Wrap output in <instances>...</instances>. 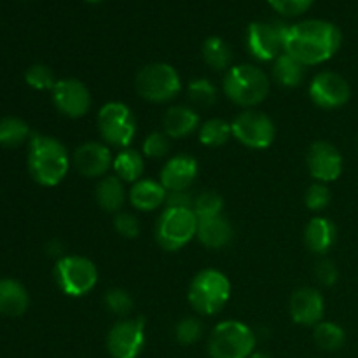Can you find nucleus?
Masks as SVG:
<instances>
[{
  "label": "nucleus",
  "mask_w": 358,
  "mask_h": 358,
  "mask_svg": "<svg viewBox=\"0 0 358 358\" xmlns=\"http://www.w3.org/2000/svg\"><path fill=\"white\" fill-rule=\"evenodd\" d=\"M341 30L331 21L306 20L289 27L285 52L304 66L329 62L341 48Z\"/></svg>",
  "instance_id": "1"
},
{
  "label": "nucleus",
  "mask_w": 358,
  "mask_h": 358,
  "mask_svg": "<svg viewBox=\"0 0 358 358\" xmlns=\"http://www.w3.org/2000/svg\"><path fill=\"white\" fill-rule=\"evenodd\" d=\"M70 168L66 147L55 136L35 135L28 147V171L38 185L55 187L66 177Z\"/></svg>",
  "instance_id": "2"
},
{
  "label": "nucleus",
  "mask_w": 358,
  "mask_h": 358,
  "mask_svg": "<svg viewBox=\"0 0 358 358\" xmlns=\"http://www.w3.org/2000/svg\"><path fill=\"white\" fill-rule=\"evenodd\" d=\"M269 77L261 66L252 63L233 65L226 72L222 90L227 100L243 108H254L261 105L269 94Z\"/></svg>",
  "instance_id": "3"
},
{
  "label": "nucleus",
  "mask_w": 358,
  "mask_h": 358,
  "mask_svg": "<svg viewBox=\"0 0 358 358\" xmlns=\"http://www.w3.org/2000/svg\"><path fill=\"white\" fill-rule=\"evenodd\" d=\"M231 297V282L219 269H201L191 280L187 299L201 317H215L226 308Z\"/></svg>",
  "instance_id": "4"
},
{
  "label": "nucleus",
  "mask_w": 358,
  "mask_h": 358,
  "mask_svg": "<svg viewBox=\"0 0 358 358\" xmlns=\"http://www.w3.org/2000/svg\"><path fill=\"white\" fill-rule=\"evenodd\" d=\"M135 90L140 98L150 103H166L178 96L182 79L170 63H149L136 73Z\"/></svg>",
  "instance_id": "5"
},
{
  "label": "nucleus",
  "mask_w": 358,
  "mask_h": 358,
  "mask_svg": "<svg viewBox=\"0 0 358 358\" xmlns=\"http://www.w3.org/2000/svg\"><path fill=\"white\" fill-rule=\"evenodd\" d=\"M257 339L254 331L240 320H226L212 329L208 338V355L212 358H248L254 353Z\"/></svg>",
  "instance_id": "6"
},
{
  "label": "nucleus",
  "mask_w": 358,
  "mask_h": 358,
  "mask_svg": "<svg viewBox=\"0 0 358 358\" xmlns=\"http://www.w3.org/2000/svg\"><path fill=\"white\" fill-rule=\"evenodd\" d=\"M98 133L103 143L117 149H128L136 136V117L122 101H108L98 110Z\"/></svg>",
  "instance_id": "7"
},
{
  "label": "nucleus",
  "mask_w": 358,
  "mask_h": 358,
  "mask_svg": "<svg viewBox=\"0 0 358 358\" xmlns=\"http://www.w3.org/2000/svg\"><path fill=\"white\" fill-rule=\"evenodd\" d=\"M198 222L194 210L164 208L156 222V241L166 252L180 250L194 240Z\"/></svg>",
  "instance_id": "8"
},
{
  "label": "nucleus",
  "mask_w": 358,
  "mask_h": 358,
  "mask_svg": "<svg viewBox=\"0 0 358 358\" xmlns=\"http://www.w3.org/2000/svg\"><path fill=\"white\" fill-rule=\"evenodd\" d=\"M58 289L69 297L87 296L98 283V269L83 255H65L55 266Z\"/></svg>",
  "instance_id": "9"
},
{
  "label": "nucleus",
  "mask_w": 358,
  "mask_h": 358,
  "mask_svg": "<svg viewBox=\"0 0 358 358\" xmlns=\"http://www.w3.org/2000/svg\"><path fill=\"white\" fill-rule=\"evenodd\" d=\"M231 128H233V138L254 150L268 149L276 138V126L273 119L255 108L240 112L231 122Z\"/></svg>",
  "instance_id": "10"
},
{
  "label": "nucleus",
  "mask_w": 358,
  "mask_h": 358,
  "mask_svg": "<svg viewBox=\"0 0 358 358\" xmlns=\"http://www.w3.org/2000/svg\"><path fill=\"white\" fill-rule=\"evenodd\" d=\"M289 24L282 21H255L248 24L247 49L257 62H275L285 52Z\"/></svg>",
  "instance_id": "11"
},
{
  "label": "nucleus",
  "mask_w": 358,
  "mask_h": 358,
  "mask_svg": "<svg viewBox=\"0 0 358 358\" xmlns=\"http://www.w3.org/2000/svg\"><path fill=\"white\" fill-rule=\"evenodd\" d=\"M145 346V320L122 318L107 334V352L112 358H138Z\"/></svg>",
  "instance_id": "12"
},
{
  "label": "nucleus",
  "mask_w": 358,
  "mask_h": 358,
  "mask_svg": "<svg viewBox=\"0 0 358 358\" xmlns=\"http://www.w3.org/2000/svg\"><path fill=\"white\" fill-rule=\"evenodd\" d=\"M52 103L56 110L65 117L79 119L91 110V93L86 84L73 77L56 80L55 87L51 90Z\"/></svg>",
  "instance_id": "13"
},
{
  "label": "nucleus",
  "mask_w": 358,
  "mask_h": 358,
  "mask_svg": "<svg viewBox=\"0 0 358 358\" xmlns=\"http://www.w3.org/2000/svg\"><path fill=\"white\" fill-rule=\"evenodd\" d=\"M308 93L317 107L332 110V108H339L348 103L350 96H352V87L345 77L327 70V72H320L313 77Z\"/></svg>",
  "instance_id": "14"
},
{
  "label": "nucleus",
  "mask_w": 358,
  "mask_h": 358,
  "mask_svg": "<svg viewBox=\"0 0 358 358\" xmlns=\"http://www.w3.org/2000/svg\"><path fill=\"white\" fill-rule=\"evenodd\" d=\"M306 164L308 171L315 178V182H322V184L338 180L343 173L341 152L338 150V147L325 142V140L311 143L306 154Z\"/></svg>",
  "instance_id": "15"
},
{
  "label": "nucleus",
  "mask_w": 358,
  "mask_h": 358,
  "mask_svg": "<svg viewBox=\"0 0 358 358\" xmlns=\"http://www.w3.org/2000/svg\"><path fill=\"white\" fill-rule=\"evenodd\" d=\"M114 164L110 147L103 142H86L73 152V166L86 178H103Z\"/></svg>",
  "instance_id": "16"
},
{
  "label": "nucleus",
  "mask_w": 358,
  "mask_h": 358,
  "mask_svg": "<svg viewBox=\"0 0 358 358\" xmlns=\"http://www.w3.org/2000/svg\"><path fill=\"white\" fill-rule=\"evenodd\" d=\"M290 317L297 325L315 327L320 324L325 313L324 296L313 287H301L290 296Z\"/></svg>",
  "instance_id": "17"
},
{
  "label": "nucleus",
  "mask_w": 358,
  "mask_h": 358,
  "mask_svg": "<svg viewBox=\"0 0 358 358\" xmlns=\"http://www.w3.org/2000/svg\"><path fill=\"white\" fill-rule=\"evenodd\" d=\"M198 161L189 154H178L170 157L161 168L159 182L168 192L189 191L192 182L198 177Z\"/></svg>",
  "instance_id": "18"
},
{
  "label": "nucleus",
  "mask_w": 358,
  "mask_h": 358,
  "mask_svg": "<svg viewBox=\"0 0 358 358\" xmlns=\"http://www.w3.org/2000/svg\"><path fill=\"white\" fill-rule=\"evenodd\" d=\"M201 122L196 110L187 105H175L166 110L163 117V133L168 138H187L198 131Z\"/></svg>",
  "instance_id": "19"
},
{
  "label": "nucleus",
  "mask_w": 358,
  "mask_h": 358,
  "mask_svg": "<svg viewBox=\"0 0 358 358\" xmlns=\"http://www.w3.org/2000/svg\"><path fill=\"white\" fill-rule=\"evenodd\" d=\"M166 196L168 191L163 187V184L152 178H140L128 192L129 203L138 212H152L159 208L166 203Z\"/></svg>",
  "instance_id": "20"
},
{
  "label": "nucleus",
  "mask_w": 358,
  "mask_h": 358,
  "mask_svg": "<svg viewBox=\"0 0 358 358\" xmlns=\"http://www.w3.org/2000/svg\"><path fill=\"white\" fill-rule=\"evenodd\" d=\"M233 226L229 220L224 215L210 217V219H199L198 222V238L201 245L212 250H219V248L227 247L233 240Z\"/></svg>",
  "instance_id": "21"
},
{
  "label": "nucleus",
  "mask_w": 358,
  "mask_h": 358,
  "mask_svg": "<svg viewBox=\"0 0 358 358\" xmlns=\"http://www.w3.org/2000/svg\"><path fill=\"white\" fill-rule=\"evenodd\" d=\"M338 229L327 217H313L304 229V241L313 254L324 255L334 247Z\"/></svg>",
  "instance_id": "22"
},
{
  "label": "nucleus",
  "mask_w": 358,
  "mask_h": 358,
  "mask_svg": "<svg viewBox=\"0 0 358 358\" xmlns=\"http://www.w3.org/2000/svg\"><path fill=\"white\" fill-rule=\"evenodd\" d=\"M94 198H96L98 206L107 213H119L122 212L128 192H126L124 182L115 175H107L101 178L96 184V191H94Z\"/></svg>",
  "instance_id": "23"
},
{
  "label": "nucleus",
  "mask_w": 358,
  "mask_h": 358,
  "mask_svg": "<svg viewBox=\"0 0 358 358\" xmlns=\"http://www.w3.org/2000/svg\"><path fill=\"white\" fill-rule=\"evenodd\" d=\"M30 297L27 289L13 278H0V315L16 318L28 310Z\"/></svg>",
  "instance_id": "24"
},
{
  "label": "nucleus",
  "mask_w": 358,
  "mask_h": 358,
  "mask_svg": "<svg viewBox=\"0 0 358 358\" xmlns=\"http://www.w3.org/2000/svg\"><path fill=\"white\" fill-rule=\"evenodd\" d=\"M114 175L121 178L122 182L135 184L140 180L143 173V156L135 149H122L119 150L117 156L114 157Z\"/></svg>",
  "instance_id": "25"
},
{
  "label": "nucleus",
  "mask_w": 358,
  "mask_h": 358,
  "mask_svg": "<svg viewBox=\"0 0 358 358\" xmlns=\"http://www.w3.org/2000/svg\"><path fill=\"white\" fill-rule=\"evenodd\" d=\"M304 69L303 63L283 52L273 62V79L283 87H297L304 80Z\"/></svg>",
  "instance_id": "26"
},
{
  "label": "nucleus",
  "mask_w": 358,
  "mask_h": 358,
  "mask_svg": "<svg viewBox=\"0 0 358 358\" xmlns=\"http://www.w3.org/2000/svg\"><path fill=\"white\" fill-rule=\"evenodd\" d=\"M203 62L213 70H229L231 62H233V51L229 44L222 37H208L201 45Z\"/></svg>",
  "instance_id": "27"
},
{
  "label": "nucleus",
  "mask_w": 358,
  "mask_h": 358,
  "mask_svg": "<svg viewBox=\"0 0 358 358\" xmlns=\"http://www.w3.org/2000/svg\"><path fill=\"white\" fill-rule=\"evenodd\" d=\"M313 339L324 352H338L345 346L346 334L341 325L334 322H320L313 329Z\"/></svg>",
  "instance_id": "28"
},
{
  "label": "nucleus",
  "mask_w": 358,
  "mask_h": 358,
  "mask_svg": "<svg viewBox=\"0 0 358 358\" xmlns=\"http://www.w3.org/2000/svg\"><path fill=\"white\" fill-rule=\"evenodd\" d=\"M198 135L199 142L205 147H222L233 136V128H231V122L220 117H213L199 126Z\"/></svg>",
  "instance_id": "29"
},
{
  "label": "nucleus",
  "mask_w": 358,
  "mask_h": 358,
  "mask_svg": "<svg viewBox=\"0 0 358 358\" xmlns=\"http://www.w3.org/2000/svg\"><path fill=\"white\" fill-rule=\"evenodd\" d=\"M30 136V128L20 117L0 119V145L6 149H16L23 145Z\"/></svg>",
  "instance_id": "30"
},
{
  "label": "nucleus",
  "mask_w": 358,
  "mask_h": 358,
  "mask_svg": "<svg viewBox=\"0 0 358 358\" xmlns=\"http://www.w3.org/2000/svg\"><path fill=\"white\" fill-rule=\"evenodd\" d=\"M187 98L194 107H212L217 101V87L205 77L192 79L187 86Z\"/></svg>",
  "instance_id": "31"
},
{
  "label": "nucleus",
  "mask_w": 358,
  "mask_h": 358,
  "mask_svg": "<svg viewBox=\"0 0 358 358\" xmlns=\"http://www.w3.org/2000/svg\"><path fill=\"white\" fill-rule=\"evenodd\" d=\"M222 208L224 199L215 191H205L198 194L194 198V205H192V210H194L198 219H210V217L222 215Z\"/></svg>",
  "instance_id": "32"
},
{
  "label": "nucleus",
  "mask_w": 358,
  "mask_h": 358,
  "mask_svg": "<svg viewBox=\"0 0 358 358\" xmlns=\"http://www.w3.org/2000/svg\"><path fill=\"white\" fill-rule=\"evenodd\" d=\"M175 339L182 346H191L198 343L203 336V322L196 317H185L175 325Z\"/></svg>",
  "instance_id": "33"
},
{
  "label": "nucleus",
  "mask_w": 358,
  "mask_h": 358,
  "mask_svg": "<svg viewBox=\"0 0 358 358\" xmlns=\"http://www.w3.org/2000/svg\"><path fill=\"white\" fill-rule=\"evenodd\" d=\"M103 304L110 313L117 317H128L133 310V297L124 289H110L105 292Z\"/></svg>",
  "instance_id": "34"
},
{
  "label": "nucleus",
  "mask_w": 358,
  "mask_h": 358,
  "mask_svg": "<svg viewBox=\"0 0 358 358\" xmlns=\"http://www.w3.org/2000/svg\"><path fill=\"white\" fill-rule=\"evenodd\" d=\"M24 80H27L28 86L34 87V90L37 91L52 90L56 84V77L55 73H52V70L49 69V66L41 65V63L31 65L30 69L27 70V73H24Z\"/></svg>",
  "instance_id": "35"
},
{
  "label": "nucleus",
  "mask_w": 358,
  "mask_h": 358,
  "mask_svg": "<svg viewBox=\"0 0 358 358\" xmlns=\"http://www.w3.org/2000/svg\"><path fill=\"white\" fill-rule=\"evenodd\" d=\"M331 189L327 187V184H322V182H313L308 187L306 196H304L306 206L311 212H322V210H325L331 205Z\"/></svg>",
  "instance_id": "36"
},
{
  "label": "nucleus",
  "mask_w": 358,
  "mask_h": 358,
  "mask_svg": "<svg viewBox=\"0 0 358 358\" xmlns=\"http://www.w3.org/2000/svg\"><path fill=\"white\" fill-rule=\"evenodd\" d=\"M142 152L150 159H161L170 152V138L163 131H154L145 136L142 143Z\"/></svg>",
  "instance_id": "37"
},
{
  "label": "nucleus",
  "mask_w": 358,
  "mask_h": 358,
  "mask_svg": "<svg viewBox=\"0 0 358 358\" xmlns=\"http://www.w3.org/2000/svg\"><path fill=\"white\" fill-rule=\"evenodd\" d=\"M114 229L121 234L122 238H133L138 236L140 233V222L133 213L129 212H119L114 217Z\"/></svg>",
  "instance_id": "38"
},
{
  "label": "nucleus",
  "mask_w": 358,
  "mask_h": 358,
  "mask_svg": "<svg viewBox=\"0 0 358 358\" xmlns=\"http://www.w3.org/2000/svg\"><path fill=\"white\" fill-rule=\"evenodd\" d=\"M268 2L282 16H301L310 9L315 0H268Z\"/></svg>",
  "instance_id": "39"
},
{
  "label": "nucleus",
  "mask_w": 358,
  "mask_h": 358,
  "mask_svg": "<svg viewBox=\"0 0 358 358\" xmlns=\"http://www.w3.org/2000/svg\"><path fill=\"white\" fill-rule=\"evenodd\" d=\"M315 278H317V282L320 283L322 287H332L338 283L339 271L331 259H322V261L315 266Z\"/></svg>",
  "instance_id": "40"
},
{
  "label": "nucleus",
  "mask_w": 358,
  "mask_h": 358,
  "mask_svg": "<svg viewBox=\"0 0 358 358\" xmlns=\"http://www.w3.org/2000/svg\"><path fill=\"white\" fill-rule=\"evenodd\" d=\"M166 208H191L194 205V198L189 191H173L166 196Z\"/></svg>",
  "instance_id": "41"
},
{
  "label": "nucleus",
  "mask_w": 358,
  "mask_h": 358,
  "mask_svg": "<svg viewBox=\"0 0 358 358\" xmlns=\"http://www.w3.org/2000/svg\"><path fill=\"white\" fill-rule=\"evenodd\" d=\"M248 358H271V357L266 355V353H255V352H254Z\"/></svg>",
  "instance_id": "42"
},
{
  "label": "nucleus",
  "mask_w": 358,
  "mask_h": 358,
  "mask_svg": "<svg viewBox=\"0 0 358 358\" xmlns=\"http://www.w3.org/2000/svg\"><path fill=\"white\" fill-rule=\"evenodd\" d=\"M86 2H90V3H98V2H101V0H86Z\"/></svg>",
  "instance_id": "43"
}]
</instances>
